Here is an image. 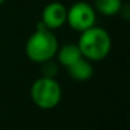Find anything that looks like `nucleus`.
<instances>
[{
	"label": "nucleus",
	"mask_w": 130,
	"mask_h": 130,
	"mask_svg": "<svg viewBox=\"0 0 130 130\" xmlns=\"http://www.w3.org/2000/svg\"><path fill=\"white\" fill-rule=\"evenodd\" d=\"M77 45L84 59L89 61H101L108 56L112 47V40L105 28L93 26L80 32Z\"/></svg>",
	"instance_id": "obj_1"
},
{
	"label": "nucleus",
	"mask_w": 130,
	"mask_h": 130,
	"mask_svg": "<svg viewBox=\"0 0 130 130\" xmlns=\"http://www.w3.org/2000/svg\"><path fill=\"white\" fill-rule=\"evenodd\" d=\"M59 48V42L52 31L43 27L41 23L37 29L28 37L26 42L27 57L37 64L51 60L55 57Z\"/></svg>",
	"instance_id": "obj_2"
},
{
	"label": "nucleus",
	"mask_w": 130,
	"mask_h": 130,
	"mask_svg": "<svg viewBox=\"0 0 130 130\" xmlns=\"http://www.w3.org/2000/svg\"><path fill=\"white\" fill-rule=\"evenodd\" d=\"M62 91L55 78L41 77L31 87V98L33 103L42 110L55 108L61 101Z\"/></svg>",
	"instance_id": "obj_3"
},
{
	"label": "nucleus",
	"mask_w": 130,
	"mask_h": 130,
	"mask_svg": "<svg viewBox=\"0 0 130 130\" xmlns=\"http://www.w3.org/2000/svg\"><path fill=\"white\" fill-rule=\"evenodd\" d=\"M96 10L93 5L87 2L74 3L67 10V23L72 29L77 32H83L94 26Z\"/></svg>",
	"instance_id": "obj_4"
},
{
	"label": "nucleus",
	"mask_w": 130,
	"mask_h": 130,
	"mask_svg": "<svg viewBox=\"0 0 130 130\" xmlns=\"http://www.w3.org/2000/svg\"><path fill=\"white\" fill-rule=\"evenodd\" d=\"M68 8L59 2H52L45 7L41 15V24L50 31L57 29L67 23Z\"/></svg>",
	"instance_id": "obj_5"
},
{
	"label": "nucleus",
	"mask_w": 130,
	"mask_h": 130,
	"mask_svg": "<svg viewBox=\"0 0 130 130\" xmlns=\"http://www.w3.org/2000/svg\"><path fill=\"white\" fill-rule=\"evenodd\" d=\"M55 57L57 59L60 65H62L65 68H69L70 65H73L75 61H78L83 56L77 43H67L61 46L60 48H57Z\"/></svg>",
	"instance_id": "obj_6"
},
{
	"label": "nucleus",
	"mask_w": 130,
	"mask_h": 130,
	"mask_svg": "<svg viewBox=\"0 0 130 130\" xmlns=\"http://www.w3.org/2000/svg\"><path fill=\"white\" fill-rule=\"evenodd\" d=\"M67 69H68L69 75L77 82H86V80L91 79L93 75L92 61H89L84 57L79 59L78 61H75L73 65H70Z\"/></svg>",
	"instance_id": "obj_7"
},
{
	"label": "nucleus",
	"mask_w": 130,
	"mask_h": 130,
	"mask_svg": "<svg viewBox=\"0 0 130 130\" xmlns=\"http://www.w3.org/2000/svg\"><path fill=\"white\" fill-rule=\"evenodd\" d=\"M122 0H94V10L106 17H113L122 10Z\"/></svg>",
	"instance_id": "obj_8"
},
{
	"label": "nucleus",
	"mask_w": 130,
	"mask_h": 130,
	"mask_svg": "<svg viewBox=\"0 0 130 130\" xmlns=\"http://www.w3.org/2000/svg\"><path fill=\"white\" fill-rule=\"evenodd\" d=\"M41 65H42V77L55 78V75L57 73V65L55 61H52V59L41 62Z\"/></svg>",
	"instance_id": "obj_9"
},
{
	"label": "nucleus",
	"mask_w": 130,
	"mask_h": 130,
	"mask_svg": "<svg viewBox=\"0 0 130 130\" xmlns=\"http://www.w3.org/2000/svg\"><path fill=\"white\" fill-rule=\"evenodd\" d=\"M4 3H5V0H0V7H2Z\"/></svg>",
	"instance_id": "obj_10"
}]
</instances>
